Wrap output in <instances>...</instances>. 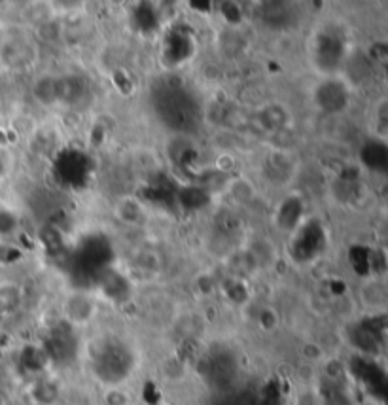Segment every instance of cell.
<instances>
[{
    "label": "cell",
    "mask_w": 388,
    "mask_h": 405,
    "mask_svg": "<svg viewBox=\"0 0 388 405\" xmlns=\"http://www.w3.org/2000/svg\"><path fill=\"white\" fill-rule=\"evenodd\" d=\"M153 104L159 114V119H163L165 124L173 129H190L197 122V104L190 93L182 87H159Z\"/></svg>",
    "instance_id": "6da1fadb"
},
{
    "label": "cell",
    "mask_w": 388,
    "mask_h": 405,
    "mask_svg": "<svg viewBox=\"0 0 388 405\" xmlns=\"http://www.w3.org/2000/svg\"><path fill=\"white\" fill-rule=\"evenodd\" d=\"M322 401L316 398L315 392H303L301 396H298V400H296V405H320Z\"/></svg>",
    "instance_id": "5b68a950"
},
{
    "label": "cell",
    "mask_w": 388,
    "mask_h": 405,
    "mask_svg": "<svg viewBox=\"0 0 388 405\" xmlns=\"http://www.w3.org/2000/svg\"><path fill=\"white\" fill-rule=\"evenodd\" d=\"M339 53H341V45L335 42L333 36H322L320 48H318V57L326 59L328 65H335L339 61Z\"/></svg>",
    "instance_id": "277c9868"
},
{
    "label": "cell",
    "mask_w": 388,
    "mask_h": 405,
    "mask_svg": "<svg viewBox=\"0 0 388 405\" xmlns=\"http://www.w3.org/2000/svg\"><path fill=\"white\" fill-rule=\"evenodd\" d=\"M315 101L324 112L338 114L341 110H345L347 104H349V91H347L343 82H339V80H326V82H322L316 87Z\"/></svg>",
    "instance_id": "7a4b0ae2"
},
{
    "label": "cell",
    "mask_w": 388,
    "mask_h": 405,
    "mask_svg": "<svg viewBox=\"0 0 388 405\" xmlns=\"http://www.w3.org/2000/svg\"><path fill=\"white\" fill-rule=\"evenodd\" d=\"M362 163L366 165L370 171H375V173H384L388 165V152L384 142L381 141H370L367 144H364L360 152Z\"/></svg>",
    "instance_id": "3957f363"
},
{
    "label": "cell",
    "mask_w": 388,
    "mask_h": 405,
    "mask_svg": "<svg viewBox=\"0 0 388 405\" xmlns=\"http://www.w3.org/2000/svg\"><path fill=\"white\" fill-rule=\"evenodd\" d=\"M0 171H2V167H0Z\"/></svg>",
    "instance_id": "8992f818"
}]
</instances>
